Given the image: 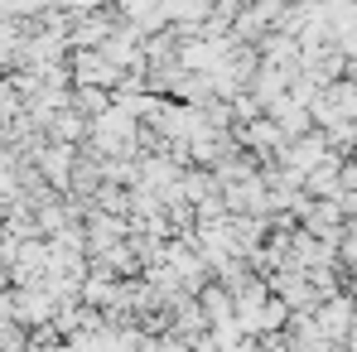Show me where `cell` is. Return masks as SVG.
<instances>
[{
    "mask_svg": "<svg viewBox=\"0 0 357 352\" xmlns=\"http://www.w3.org/2000/svg\"><path fill=\"white\" fill-rule=\"evenodd\" d=\"M203 323L208 328H222V323H232V290L227 285H203Z\"/></svg>",
    "mask_w": 357,
    "mask_h": 352,
    "instance_id": "cell-3",
    "label": "cell"
},
{
    "mask_svg": "<svg viewBox=\"0 0 357 352\" xmlns=\"http://www.w3.org/2000/svg\"><path fill=\"white\" fill-rule=\"evenodd\" d=\"M140 352H193V343H183V338H145Z\"/></svg>",
    "mask_w": 357,
    "mask_h": 352,
    "instance_id": "cell-6",
    "label": "cell"
},
{
    "mask_svg": "<svg viewBox=\"0 0 357 352\" xmlns=\"http://www.w3.org/2000/svg\"><path fill=\"white\" fill-rule=\"evenodd\" d=\"M82 77L87 82H116V63L112 59H82Z\"/></svg>",
    "mask_w": 357,
    "mask_h": 352,
    "instance_id": "cell-5",
    "label": "cell"
},
{
    "mask_svg": "<svg viewBox=\"0 0 357 352\" xmlns=\"http://www.w3.org/2000/svg\"><path fill=\"white\" fill-rule=\"evenodd\" d=\"M314 323L328 333V343H343V338H348V328L357 323L353 299H348V294H333V299H324V304L314 309Z\"/></svg>",
    "mask_w": 357,
    "mask_h": 352,
    "instance_id": "cell-2",
    "label": "cell"
},
{
    "mask_svg": "<svg viewBox=\"0 0 357 352\" xmlns=\"http://www.w3.org/2000/svg\"><path fill=\"white\" fill-rule=\"evenodd\" d=\"M280 160H285V169H295V174L309 178L319 164H328V140H324V130H309V135L290 140V145L280 150Z\"/></svg>",
    "mask_w": 357,
    "mask_h": 352,
    "instance_id": "cell-1",
    "label": "cell"
},
{
    "mask_svg": "<svg viewBox=\"0 0 357 352\" xmlns=\"http://www.w3.org/2000/svg\"><path fill=\"white\" fill-rule=\"evenodd\" d=\"M241 145H261V150H275V155H280L290 140L280 135V125H275L271 116H256V121H246V125H241Z\"/></svg>",
    "mask_w": 357,
    "mask_h": 352,
    "instance_id": "cell-4",
    "label": "cell"
}]
</instances>
